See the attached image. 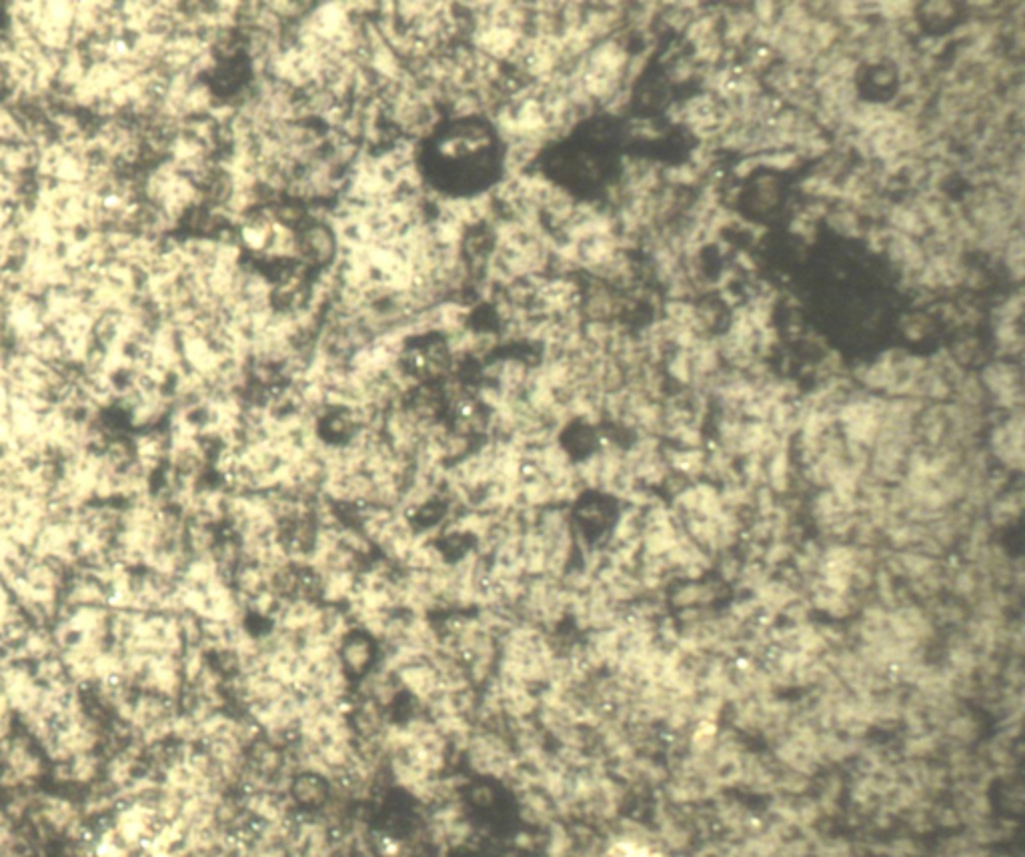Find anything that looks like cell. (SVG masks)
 Wrapping results in <instances>:
<instances>
[{"label": "cell", "instance_id": "cell-1", "mask_svg": "<svg viewBox=\"0 0 1025 857\" xmlns=\"http://www.w3.org/2000/svg\"><path fill=\"white\" fill-rule=\"evenodd\" d=\"M989 457L997 467L1009 475H1021L1023 471V417L1021 409L1011 411L1005 421L997 423L989 431Z\"/></svg>", "mask_w": 1025, "mask_h": 857}, {"label": "cell", "instance_id": "cell-2", "mask_svg": "<svg viewBox=\"0 0 1025 857\" xmlns=\"http://www.w3.org/2000/svg\"><path fill=\"white\" fill-rule=\"evenodd\" d=\"M111 825L119 837L139 853L153 833L163 825L157 811L145 803H121L111 815Z\"/></svg>", "mask_w": 1025, "mask_h": 857}, {"label": "cell", "instance_id": "cell-3", "mask_svg": "<svg viewBox=\"0 0 1025 857\" xmlns=\"http://www.w3.org/2000/svg\"><path fill=\"white\" fill-rule=\"evenodd\" d=\"M337 657H339V663H341L343 671L347 673V677L353 683H357L371 669H375L379 665L381 647L365 631L353 629L337 645Z\"/></svg>", "mask_w": 1025, "mask_h": 857}, {"label": "cell", "instance_id": "cell-4", "mask_svg": "<svg viewBox=\"0 0 1025 857\" xmlns=\"http://www.w3.org/2000/svg\"><path fill=\"white\" fill-rule=\"evenodd\" d=\"M285 793L295 811H321L333 797V785L321 773L297 771Z\"/></svg>", "mask_w": 1025, "mask_h": 857}, {"label": "cell", "instance_id": "cell-5", "mask_svg": "<svg viewBox=\"0 0 1025 857\" xmlns=\"http://www.w3.org/2000/svg\"><path fill=\"white\" fill-rule=\"evenodd\" d=\"M515 795H517L519 817L523 819L525 825L545 831L549 825L559 821L553 801L535 783L527 781V783L515 787Z\"/></svg>", "mask_w": 1025, "mask_h": 857}, {"label": "cell", "instance_id": "cell-6", "mask_svg": "<svg viewBox=\"0 0 1025 857\" xmlns=\"http://www.w3.org/2000/svg\"><path fill=\"white\" fill-rule=\"evenodd\" d=\"M1023 507H1025V491L1021 487V483H1015V485H1009L1001 495H997L985 507L983 517L991 525L993 531H1003V529L1017 525V521L1023 515Z\"/></svg>", "mask_w": 1025, "mask_h": 857}, {"label": "cell", "instance_id": "cell-7", "mask_svg": "<svg viewBox=\"0 0 1025 857\" xmlns=\"http://www.w3.org/2000/svg\"><path fill=\"white\" fill-rule=\"evenodd\" d=\"M979 733H981V723L967 709H959L941 729L943 745H955V747H971L979 739Z\"/></svg>", "mask_w": 1025, "mask_h": 857}, {"label": "cell", "instance_id": "cell-8", "mask_svg": "<svg viewBox=\"0 0 1025 857\" xmlns=\"http://www.w3.org/2000/svg\"><path fill=\"white\" fill-rule=\"evenodd\" d=\"M69 769H71V783H73V787L83 791L85 787L93 785L95 781H99L103 777L105 757L99 751L83 753V755H77V757H73L69 761Z\"/></svg>", "mask_w": 1025, "mask_h": 857}, {"label": "cell", "instance_id": "cell-9", "mask_svg": "<svg viewBox=\"0 0 1025 857\" xmlns=\"http://www.w3.org/2000/svg\"><path fill=\"white\" fill-rule=\"evenodd\" d=\"M741 569H743V559L739 557L737 551H729V553H721L715 557L711 575L717 577L729 589H733V585L737 583V579L741 575Z\"/></svg>", "mask_w": 1025, "mask_h": 857}, {"label": "cell", "instance_id": "cell-10", "mask_svg": "<svg viewBox=\"0 0 1025 857\" xmlns=\"http://www.w3.org/2000/svg\"><path fill=\"white\" fill-rule=\"evenodd\" d=\"M795 545H791L789 541H769L765 547H763V555H761V563L767 565L771 571H777L785 565L791 563L793 555H795Z\"/></svg>", "mask_w": 1025, "mask_h": 857}, {"label": "cell", "instance_id": "cell-11", "mask_svg": "<svg viewBox=\"0 0 1025 857\" xmlns=\"http://www.w3.org/2000/svg\"><path fill=\"white\" fill-rule=\"evenodd\" d=\"M1001 857H1009V855H1001Z\"/></svg>", "mask_w": 1025, "mask_h": 857}]
</instances>
